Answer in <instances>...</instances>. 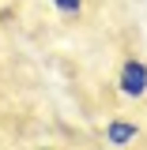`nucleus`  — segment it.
<instances>
[{
    "label": "nucleus",
    "instance_id": "f257e3e1",
    "mask_svg": "<svg viewBox=\"0 0 147 150\" xmlns=\"http://www.w3.org/2000/svg\"><path fill=\"white\" fill-rule=\"evenodd\" d=\"M117 94L128 98V101H143L147 98V64L143 60H125L121 71H117Z\"/></svg>",
    "mask_w": 147,
    "mask_h": 150
},
{
    "label": "nucleus",
    "instance_id": "7ed1b4c3",
    "mask_svg": "<svg viewBox=\"0 0 147 150\" xmlns=\"http://www.w3.org/2000/svg\"><path fill=\"white\" fill-rule=\"evenodd\" d=\"M49 4H53L57 11H60V15H79L87 0H49Z\"/></svg>",
    "mask_w": 147,
    "mask_h": 150
},
{
    "label": "nucleus",
    "instance_id": "f03ea898",
    "mask_svg": "<svg viewBox=\"0 0 147 150\" xmlns=\"http://www.w3.org/2000/svg\"><path fill=\"white\" fill-rule=\"evenodd\" d=\"M102 135H106V143H113V146H128L132 139L140 135V128H136L132 120H110Z\"/></svg>",
    "mask_w": 147,
    "mask_h": 150
}]
</instances>
